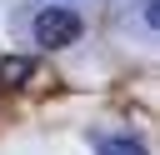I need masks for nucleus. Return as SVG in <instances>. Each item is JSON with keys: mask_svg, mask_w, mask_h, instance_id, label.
<instances>
[{"mask_svg": "<svg viewBox=\"0 0 160 155\" xmlns=\"http://www.w3.org/2000/svg\"><path fill=\"white\" fill-rule=\"evenodd\" d=\"M80 15L75 10H65V5H50V10H35V20H30V40L40 45V50H65V45H75L80 40Z\"/></svg>", "mask_w": 160, "mask_h": 155, "instance_id": "nucleus-1", "label": "nucleus"}, {"mask_svg": "<svg viewBox=\"0 0 160 155\" xmlns=\"http://www.w3.org/2000/svg\"><path fill=\"white\" fill-rule=\"evenodd\" d=\"M30 75H35V60L30 55H5L0 60V90H20Z\"/></svg>", "mask_w": 160, "mask_h": 155, "instance_id": "nucleus-2", "label": "nucleus"}, {"mask_svg": "<svg viewBox=\"0 0 160 155\" xmlns=\"http://www.w3.org/2000/svg\"><path fill=\"white\" fill-rule=\"evenodd\" d=\"M95 155H150L135 135H95Z\"/></svg>", "mask_w": 160, "mask_h": 155, "instance_id": "nucleus-3", "label": "nucleus"}]
</instances>
